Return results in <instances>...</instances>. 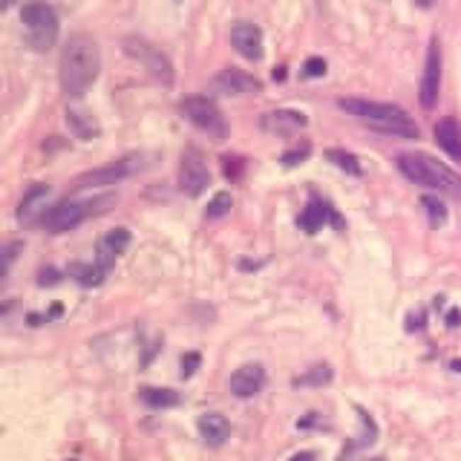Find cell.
<instances>
[{"mask_svg": "<svg viewBox=\"0 0 461 461\" xmlns=\"http://www.w3.org/2000/svg\"><path fill=\"white\" fill-rule=\"evenodd\" d=\"M98 69H101V52H98L96 38L87 32L69 35V40L64 44V52H61V67H58L64 96L81 98L98 78Z\"/></svg>", "mask_w": 461, "mask_h": 461, "instance_id": "cell-1", "label": "cell"}, {"mask_svg": "<svg viewBox=\"0 0 461 461\" xmlns=\"http://www.w3.org/2000/svg\"><path fill=\"white\" fill-rule=\"evenodd\" d=\"M338 107L343 113L355 115L358 121L369 124V130H375V133L395 136V139H418V124L395 104L363 101V98H341Z\"/></svg>", "mask_w": 461, "mask_h": 461, "instance_id": "cell-2", "label": "cell"}, {"mask_svg": "<svg viewBox=\"0 0 461 461\" xmlns=\"http://www.w3.org/2000/svg\"><path fill=\"white\" fill-rule=\"evenodd\" d=\"M398 171L415 185L430 188V190H441V193H450V196L461 199V179L450 171V167H444L441 161H436L427 153H401L398 156Z\"/></svg>", "mask_w": 461, "mask_h": 461, "instance_id": "cell-3", "label": "cell"}, {"mask_svg": "<svg viewBox=\"0 0 461 461\" xmlns=\"http://www.w3.org/2000/svg\"><path fill=\"white\" fill-rule=\"evenodd\" d=\"M110 205H115V196H110V193L93 196V199H64L40 217V225H44L50 234H67V231L78 228L84 220L104 214Z\"/></svg>", "mask_w": 461, "mask_h": 461, "instance_id": "cell-4", "label": "cell"}, {"mask_svg": "<svg viewBox=\"0 0 461 461\" xmlns=\"http://www.w3.org/2000/svg\"><path fill=\"white\" fill-rule=\"evenodd\" d=\"M21 21L26 26V44L35 52H47L55 38H58V15L50 4H40V0H32V4L23 6Z\"/></svg>", "mask_w": 461, "mask_h": 461, "instance_id": "cell-5", "label": "cell"}, {"mask_svg": "<svg viewBox=\"0 0 461 461\" xmlns=\"http://www.w3.org/2000/svg\"><path fill=\"white\" fill-rule=\"evenodd\" d=\"M121 47H124V52H127L133 61H139L147 69V75H153L159 84H164V87H171V84H173V64H171V58H167L159 47H153L150 40H144L139 35H127L121 40Z\"/></svg>", "mask_w": 461, "mask_h": 461, "instance_id": "cell-6", "label": "cell"}, {"mask_svg": "<svg viewBox=\"0 0 461 461\" xmlns=\"http://www.w3.org/2000/svg\"><path fill=\"white\" fill-rule=\"evenodd\" d=\"M179 113L199 127L202 133H207L214 142H222L228 136V124H225V115L220 113V107L211 101V98H202V96H190L179 104Z\"/></svg>", "mask_w": 461, "mask_h": 461, "instance_id": "cell-7", "label": "cell"}, {"mask_svg": "<svg viewBox=\"0 0 461 461\" xmlns=\"http://www.w3.org/2000/svg\"><path fill=\"white\" fill-rule=\"evenodd\" d=\"M142 167H144L142 156H124V159H118V161H110V164H104V167H96V171L81 173V176L72 182V188H75V190H84V188L115 185V182H121V179L133 176L136 171H142Z\"/></svg>", "mask_w": 461, "mask_h": 461, "instance_id": "cell-8", "label": "cell"}, {"mask_svg": "<svg viewBox=\"0 0 461 461\" xmlns=\"http://www.w3.org/2000/svg\"><path fill=\"white\" fill-rule=\"evenodd\" d=\"M211 185V173H207V164L199 147H185L182 153V164H179V188L188 196H202Z\"/></svg>", "mask_w": 461, "mask_h": 461, "instance_id": "cell-9", "label": "cell"}, {"mask_svg": "<svg viewBox=\"0 0 461 461\" xmlns=\"http://www.w3.org/2000/svg\"><path fill=\"white\" fill-rule=\"evenodd\" d=\"M438 90H441V44H438V38H433L430 50H427L424 78H421V107L424 110H433L438 104Z\"/></svg>", "mask_w": 461, "mask_h": 461, "instance_id": "cell-10", "label": "cell"}, {"mask_svg": "<svg viewBox=\"0 0 461 461\" xmlns=\"http://www.w3.org/2000/svg\"><path fill=\"white\" fill-rule=\"evenodd\" d=\"M231 44L248 61H260L263 58V32L254 23H248V21L234 23L231 26Z\"/></svg>", "mask_w": 461, "mask_h": 461, "instance_id": "cell-11", "label": "cell"}, {"mask_svg": "<svg viewBox=\"0 0 461 461\" xmlns=\"http://www.w3.org/2000/svg\"><path fill=\"white\" fill-rule=\"evenodd\" d=\"M214 90L217 93H225V96H254L263 90V84L248 75V72H239V69H222L217 78H214Z\"/></svg>", "mask_w": 461, "mask_h": 461, "instance_id": "cell-12", "label": "cell"}, {"mask_svg": "<svg viewBox=\"0 0 461 461\" xmlns=\"http://www.w3.org/2000/svg\"><path fill=\"white\" fill-rule=\"evenodd\" d=\"M266 387V369L260 363H245L231 375V392L237 398H254Z\"/></svg>", "mask_w": 461, "mask_h": 461, "instance_id": "cell-13", "label": "cell"}, {"mask_svg": "<svg viewBox=\"0 0 461 461\" xmlns=\"http://www.w3.org/2000/svg\"><path fill=\"white\" fill-rule=\"evenodd\" d=\"M130 245V231L127 228H113V231H107L101 239H98V251H96V263L104 268V271H110L113 266H115V260H118V254H124V248Z\"/></svg>", "mask_w": 461, "mask_h": 461, "instance_id": "cell-14", "label": "cell"}, {"mask_svg": "<svg viewBox=\"0 0 461 461\" xmlns=\"http://www.w3.org/2000/svg\"><path fill=\"white\" fill-rule=\"evenodd\" d=\"M326 222H331V225L341 228V217L331 211V205H326V202H320L317 196H312V202L306 205V211L300 214L297 225H300L306 234H314V231H320Z\"/></svg>", "mask_w": 461, "mask_h": 461, "instance_id": "cell-15", "label": "cell"}, {"mask_svg": "<svg viewBox=\"0 0 461 461\" xmlns=\"http://www.w3.org/2000/svg\"><path fill=\"white\" fill-rule=\"evenodd\" d=\"M306 124H309V118L297 110H271L263 115V130L277 133V136H288V133L306 127Z\"/></svg>", "mask_w": 461, "mask_h": 461, "instance_id": "cell-16", "label": "cell"}, {"mask_svg": "<svg viewBox=\"0 0 461 461\" xmlns=\"http://www.w3.org/2000/svg\"><path fill=\"white\" fill-rule=\"evenodd\" d=\"M199 433H202L205 444L222 447L231 436V421L220 412H205V415H199Z\"/></svg>", "mask_w": 461, "mask_h": 461, "instance_id": "cell-17", "label": "cell"}, {"mask_svg": "<svg viewBox=\"0 0 461 461\" xmlns=\"http://www.w3.org/2000/svg\"><path fill=\"white\" fill-rule=\"evenodd\" d=\"M67 124H69L72 136L81 139V142H93V139L101 136V124H98V118H96L93 113H87V110L69 107V110H67Z\"/></svg>", "mask_w": 461, "mask_h": 461, "instance_id": "cell-18", "label": "cell"}, {"mask_svg": "<svg viewBox=\"0 0 461 461\" xmlns=\"http://www.w3.org/2000/svg\"><path fill=\"white\" fill-rule=\"evenodd\" d=\"M436 142L450 159L461 161V127L455 118H441L436 124Z\"/></svg>", "mask_w": 461, "mask_h": 461, "instance_id": "cell-19", "label": "cell"}, {"mask_svg": "<svg viewBox=\"0 0 461 461\" xmlns=\"http://www.w3.org/2000/svg\"><path fill=\"white\" fill-rule=\"evenodd\" d=\"M139 398H142L147 406H153V409H167V406H176V404H179V392L161 389V387H144V389L139 392Z\"/></svg>", "mask_w": 461, "mask_h": 461, "instance_id": "cell-20", "label": "cell"}, {"mask_svg": "<svg viewBox=\"0 0 461 461\" xmlns=\"http://www.w3.org/2000/svg\"><path fill=\"white\" fill-rule=\"evenodd\" d=\"M69 277H75L81 285H98L104 277H107V271L96 263V266H87V263H72L69 266Z\"/></svg>", "mask_w": 461, "mask_h": 461, "instance_id": "cell-21", "label": "cell"}, {"mask_svg": "<svg viewBox=\"0 0 461 461\" xmlns=\"http://www.w3.org/2000/svg\"><path fill=\"white\" fill-rule=\"evenodd\" d=\"M326 159H329L334 167H341V171L352 173V176H360V173H363V171H360V161H358L355 153H346V150L331 147V150H326Z\"/></svg>", "mask_w": 461, "mask_h": 461, "instance_id": "cell-22", "label": "cell"}, {"mask_svg": "<svg viewBox=\"0 0 461 461\" xmlns=\"http://www.w3.org/2000/svg\"><path fill=\"white\" fill-rule=\"evenodd\" d=\"M47 196H50V188H47V185H35V188H29V190H26V196L21 199V211H18V214H21V217L35 214L38 207L47 202Z\"/></svg>", "mask_w": 461, "mask_h": 461, "instance_id": "cell-23", "label": "cell"}, {"mask_svg": "<svg viewBox=\"0 0 461 461\" xmlns=\"http://www.w3.org/2000/svg\"><path fill=\"white\" fill-rule=\"evenodd\" d=\"M329 381H331V369L326 363H320V366H312L300 378H295V387H323Z\"/></svg>", "mask_w": 461, "mask_h": 461, "instance_id": "cell-24", "label": "cell"}, {"mask_svg": "<svg viewBox=\"0 0 461 461\" xmlns=\"http://www.w3.org/2000/svg\"><path fill=\"white\" fill-rule=\"evenodd\" d=\"M421 205H424V211H427V217H430V222H433L436 228L447 222V207H444L441 199H436V196H424Z\"/></svg>", "mask_w": 461, "mask_h": 461, "instance_id": "cell-25", "label": "cell"}, {"mask_svg": "<svg viewBox=\"0 0 461 461\" xmlns=\"http://www.w3.org/2000/svg\"><path fill=\"white\" fill-rule=\"evenodd\" d=\"M231 205H234V199H231V193H217L211 202H207V207H205V214L207 217H225L228 211H231Z\"/></svg>", "mask_w": 461, "mask_h": 461, "instance_id": "cell-26", "label": "cell"}, {"mask_svg": "<svg viewBox=\"0 0 461 461\" xmlns=\"http://www.w3.org/2000/svg\"><path fill=\"white\" fill-rule=\"evenodd\" d=\"M309 153H312V144H309V142H303V144H297V147H291V150H285L280 161H283L285 167H295V164H300V161H306V159H309Z\"/></svg>", "mask_w": 461, "mask_h": 461, "instance_id": "cell-27", "label": "cell"}, {"mask_svg": "<svg viewBox=\"0 0 461 461\" xmlns=\"http://www.w3.org/2000/svg\"><path fill=\"white\" fill-rule=\"evenodd\" d=\"M303 75L306 78H323L326 75V61L323 58H309L303 64Z\"/></svg>", "mask_w": 461, "mask_h": 461, "instance_id": "cell-28", "label": "cell"}, {"mask_svg": "<svg viewBox=\"0 0 461 461\" xmlns=\"http://www.w3.org/2000/svg\"><path fill=\"white\" fill-rule=\"evenodd\" d=\"M199 363H202V355L199 352H188L182 358V378H190V375L199 369Z\"/></svg>", "mask_w": 461, "mask_h": 461, "instance_id": "cell-29", "label": "cell"}, {"mask_svg": "<svg viewBox=\"0 0 461 461\" xmlns=\"http://www.w3.org/2000/svg\"><path fill=\"white\" fill-rule=\"evenodd\" d=\"M38 283H40V285H55V283H61V277H58L55 268H47V271L38 274Z\"/></svg>", "mask_w": 461, "mask_h": 461, "instance_id": "cell-30", "label": "cell"}, {"mask_svg": "<svg viewBox=\"0 0 461 461\" xmlns=\"http://www.w3.org/2000/svg\"><path fill=\"white\" fill-rule=\"evenodd\" d=\"M23 245L21 242H12V245H6V266H12L15 263V257H18V251H21Z\"/></svg>", "mask_w": 461, "mask_h": 461, "instance_id": "cell-31", "label": "cell"}, {"mask_svg": "<svg viewBox=\"0 0 461 461\" xmlns=\"http://www.w3.org/2000/svg\"><path fill=\"white\" fill-rule=\"evenodd\" d=\"M458 320H461V312H458V309H453V312L447 314V326H450V329H455V326H458Z\"/></svg>", "mask_w": 461, "mask_h": 461, "instance_id": "cell-32", "label": "cell"}, {"mask_svg": "<svg viewBox=\"0 0 461 461\" xmlns=\"http://www.w3.org/2000/svg\"><path fill=\"white\" fill-rule=\"evenodd\" d=\"M288 461H314V453H297V455H291Z\"/></svg>", "mask_w": 461, "mask_h": 461, "instance_id": "cell-33", "label": "cell"}, {"mask_svg": "<svg viewBox=\"0 0 461 461\" xmlns=\"http://www.w3.org/2000/svg\"><path fill=\"white\" fill-rule=\"evenodd\" d=\"M453 369H455V372H461V360H453Z\"/></svg>", "mask_w": 461, "mask_h": 461, "instance_id": "cell-34", "label": "cell"}, {"mask_svg": "<svg viewBox=\"0 0 461 461\" xmlns=\"http://www.w3.org/2000/svg\"><path fill=\"white\" fill-rule=\"evenodd\" d=\"M369 461H384V458H369Z\"/></svg>", "mask_w": 461, "mask_h": 461, "instance_id": "cell-35", "label": "cell"}, {"mask_svg": "<svg viewBox=\"0 0 461 461\" xmlns=\"http://www.w3.org/2000/svg\"><path fill=\"white\" fill-rule=\"evenodd\" d=\"M69 461H75V458H69Z\"/></svg>", "mask_w": 461, "mask_h": 461, "instance_id": "cell-36", "label": "cell"}]
</instances>
